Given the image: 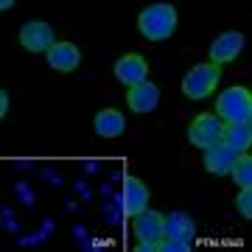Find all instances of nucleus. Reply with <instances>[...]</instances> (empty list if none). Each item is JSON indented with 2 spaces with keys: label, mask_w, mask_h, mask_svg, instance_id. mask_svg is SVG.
Returning a JSON list of instances; mask_svg holds the SVG:
<instances>
[{
  "label": "nucleus",
  "mask_w": 252,
  "mask_h": 252,
  "mask_svg": "<svg viewBox=\"0 0 252 252\" xmlns=\"http://www.w3.org/2000/svg\"><path fill=\"white\" fill-rule=\"evenodd\" d=\"M137 28H140V34H143L146 39H152V42L168 39V36L177 31V9H174L171 3H154V6L140 11Z\"/></svg>",
  "instance_id": "nucleus-1"
},
{
  "label": "nucleus",
  "mask_w": 252,
  "mask_h": 252,
  "mask_svg": "<svg viewBox=\"0 0 252 252\" xmlns=\"http://www.w3.org/2000/svg\"><path fill=\"white\" fill-rule=\"evenodd\" d=\"M216 112L224 124H250L252 118V95L247 87H230L219 95Z\"/></svg>",
  "instance_id": "nucleus-2"
},
{
  "label": "nucleus",
  "mask_w": 252,
  "mask_h": 252,
  "mask_svg": "<svg viewBox=\"0 0 252 252\" xmlns=\"http://www.w3.org/2000/svg\"><path fill=\"white\" fill-rule=\"evenodd\" d=\"M221 81V70H219V64H196V67H190L185 73V79H182V93L188 95L190 101H202L207 95H213L216 90V84Z\"/></svg>",
  "instance_id": "nucleus-3"
},
{
  "label": "nucleus",
  "mask_w": 252,
  "mask_h": 252,
  "mask_svg": "<svg viewBox=\"0 0 252 252\" xmlns=\"http://www.w3.org/2000/svg\"><path fill=\"white\" fill-rule=\"evenodd\" d=\"M221 132H224V121L219 115H210V112H202L188 124V140L196 149L219 146L221 143Z\"/></svg>",
  "instance_id": "nucleus-4"
},
{
  "label": "nucleus",
  "mask_w": 252,
  "mask_h": 252,
  "mask_svg": "<svg viewBox=\"0 0 252 252\" xmlns=\"http://www.w3.org/2000/svg\"><path fill=\"white\" fill-rule=\"evenodd\" d=\"M20 45L26 48L28 54H48L56 45L54 28L48 26V23H39V20L26 23V26L20 28Z\"/></svg>",
  "instance_id": "nucleus-5"
},
{
  "label": "nucleus",
  "mask_w": 252,
  "mask_h": 252,
  "mask_svg": "<svg viewBox=\"0 0 252 252\" xmlns=\"http://www.w3.org/2000/svg\"><path fill=\"white\" fill-rule=\"evenodd\" d=\"M132 230H135V238L149 241V244H157V250H160V241H162V213L143 207V210L135 216V221H132Z\"/></svg>",
  "instance_id": "nucleus-6"
},
{
  "label": "nucleus",
  "mask_w": 252,
  "mask_h": 252,
  "mask_svg": "<svg viewBox=\"0 0 252 252\" xmlns=\"http://www.w3.org/2000/svg\"><path fill=\"white\" fill-rule=\"evenodd\" d=\"M115 76L118 81H124L126 87H135L140 81L149 79V64L140 54H126L115 62Z\"/></svg>",
  "instance_id": "nucleus-7"
},
{
  "label": "nucleus",
  "mask_w": 252,
  "mask_h": 252,
  "mask_svg": "<svg viewBox=\"0 0 252 252\" xmlns=\"http://www.w3.org/2000/svg\"><path fill=\"white\" fill-rule=\"evenodd\" d=\"M244 51V34L241 31H227L210 45V64L233 62L235 56Z\"/></svg>",
  "instance_id": "nucleus-8"
},
{
  "label": "nucleus",
  "mask_w": 252,
  "mask_h": 252,
  "mask_svg": "<svg viewBox=\"0 0 252 252\" xmlns=\"http://www.w3.org/2000/svg\"><path fill=\"white\" fill-rule=\"evenodd\" d=\"M126 101H129V109L132 112H152L160 104V90H157V84H152V81H140L135 87H129Z\"/></svg>",
  "instance_id": "nucleus-9"
},
{
  "label": "nucleus",
  "mask_w": 252,
  "mask_h": 252,
  "mask_svg": "<svg viewBox=\"0 0 252 252\" xmlns=\"http://www.w3.org/2000/svg\"><path fill=\"white\" fill-rule=\"evenodd\" d=\"M81 62V51L73 42H56L51 51H48V64L59 73H70L76 70Z\"/></svg>",
  "instance_id": "nucleus-10"
},
{
  "label": "nucleus",
  "mask_w": 252,
  "mask_h": 252,
  "mask_svg": "<svg viewBox=\"0 0 252 252\" xmlns=\"http://www.w3.org/2000/svg\"><path fill=\"white\" fill-rule=\"evenodd\" d=\"M196 235V224L193 219L185 213H171V216H162V238H174V241H193Z\"/></svg>",
  "instance_id": "nucleus-11"
},
{
  "label": "nucleus",
  "mask_w": 252,
  "mask_h": 252,
  "mask_svg": "<svg viewBox=\"0 0 252 252\" xmlns=\"http://www.w3.org/2000/svg\"><path fill=\"white\" fill-rule=\"evenodd\" d=\"M146 205H149V188H146L137 177H126L124 180V210H126V216H137Z\"/></svg>",
  "instance_id": "nucleus-12"
},
{
  "label": "nucleus",
  "mask_w": 252,
  "mask_h": 252,
  "mask_svg": "<svg viewBox=\"0 0 252 252\" xmlns=\"http://www.w3.org/2000/svg\"><path fill=\"white\" fill-rule=\"evenodd\" d=\"M235 157H238V154L224 143L210 146V149H205V168L210 174H216V177H224V174H230Z\"/></svg>",
  "instance_id": "nucleus-13"
},
{
  "label": "nucleus",
  "mask_w": 252,
  "mask_h": 252,
  "mask_svg": "<svg viewBox=\"0 0 252 252\" xmlns=\"http://www.w3.org/2000/svg\"><path fill=\"white\" fill-rule=\"evenodd\" d=\"M221 143L230 146L235 154L247 152V149H250V143H252V126L250 124H224Z\"/></svg>",
  "instance_id": "nucleus-14"
},
{
  "label": "nucleus",
  "mask_w": 252,
  "mask_h": 252,
  "mask_svg": "<svg viewBox=\"0 0 252 252\" xmlns=\"http://www.w3.org/2000/svg\"><path fill=\"white\" fill-rule=\"evenodd\" d=\"M93 126H95V132L101 137H118L126 129V121L118 109H101L98 115H95V124Z\"/></svg>",
  "instance_id": "nucleus-15"
},
{
  "label": "nucleus",
  "mask_w": 252,
  "mask_h": 252,
  "mask_svg": "<svg viewBox=\"0 0 252 252\" xmlns=\"http://www.w3.org/2000/svg\"><path fill=\"white\" fill-rule=\"evenodd\" d=\"M230 174H233V180L238 188H252V157L247 152H241L238 157H235L233 168H230Z\"/></svg>",
  "instance_id": "nucleus-16"
},
{
  "label": "nucleus",
  "mask_w": 252,
  "mask_h": 252,
  "mask_svg": "<svg viewBox=\"0 0 252 252\" xmlns=\"http://www.w3.org/2000/svg\"><path fill=\"white\" fill-rule=\"evenodd\" d=\"M235 205H238V210H241L244 219H252V190L241 188V193L235 196Z\"/></svg>",
  "instance_id": "nucleus-17"
},
{
  "label": "nucleus",
  "mask_w": 252,
  "mask_h": 252,
  "mask_svg": "<svg viewBox=\"0 0 252 252\" xmlns=\"http://www.w3.org/2000/svg\"><path fill=\"white\" fill-rule=\"evenodd\" d=\"M160 250H162V252H188L190 244H188V241H174V238H162V241H160Z\"/></svg>",
  "instance_id": "nucleus-18"
},
{
  "label": "nucleus",
  "mask_w": 252,
  "mask_h": 252,
  "mask_svg": "<svg viewBox=\"0 0 252 252\" xmlns=\"http://www.w3.org/2000/svg\"><path fill=\"white\" fill-rule=\"evenodd\" d=\"M0 115H3V118L9 115V93H6V90L0 93Z\"/></svg>",
  "instance_id": "nucleus-19"
},
{
  "label": "nucleus",
  "mask_w": 252,
  "mask_h": 252,
  "mask_svg": "<svg viewBox=\"0 0 252 252\" xmlns=\"http://www.w3.org/2000/svg\"><path fill=\"white\" fill-rule=\"evenodd\" d=\"M154 250H157V244H149V241L137 244V252H154Z\"/></svg>",
  "instance_id": "nucleus-20"
},
{
  "label": "nucleus",
  "mask_w": 252,
  "mask_h": 252,
  "mask_svg": "<svg viewBox=\"0 0 252 252\" xmlns=\"http://www.w3.org/2000/svg\"><path fill=\"white\" fill-rule=\"evenodd\" d=\"M0 9L9 11V9H14V3H11V0H3V3H0Z\"/></svg>",
  "instance_id": "nucleus-21"
}]
</instances>
